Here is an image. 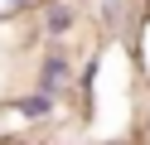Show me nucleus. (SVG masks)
<instances>
[{
  "mask_svg": "<svg viewBox=\"0 0 150 145\" xmlns=\"http://www.w3.org/2000/svg\"><path fill=\"white\" fill-rule=\"evenodd\" d=\"M78 68H82V53L73 44H34V53H29V87L73 102L78 97Z\"/></svg>",
  "mask_w": 150,
  "mask_h": 145,
  "instance_id": "nucleus-1",
  "label": "nucleus"
},
{
  "mask_svg": "<svg viewBox=\"0 0 150 145\" xmlns=\"http://www.w3.org/2000/svg\"><path fill=\"white\" fill-rule=\"evenodd\" d=\"M24 19H29L34 44H73V34L82 29V10L73 0H34Z\"/></svg>",
  "mask_w": 150,
  "mask_h": 145,
  "instance_id": "nucleus-2",
  "label": "nucleus"
},
{
  "mask_svg": "<svg viewBox=\"0 0 150 145\" xmlns=\"http://www.w3.org/2000/svg\"><path fill=\"white\" fill-rule=\"evenodd\" d=\"M126 44H131V53H136V68H140V77H145V87H150V10H140L136 34H131Z\"/></svg>",
  "mask_w": 150,
  "mask_h": 145,
  "instance_id": "nucleus-3",
  "label": "nucleus"
},
{
  "mask_svg": "<svg viewBox=\"0 0 150 145\" xmlns=\"http://www.w3.org/2000/svg\"><path fill=\"white\" fill-rule=\"evenodd\" d=\"M34 10V0H0V24H10V19H24Z\"/></svg>",
  "mask_w": 150,
  "mask_h": 145,
  "instance_id": "nucleus-4",
  "label": "nucleus"
},
{
  "mask_svg": "<svg viewBox=\"0 0 150 145\" xmlns=\"http://www.w3.org/2000/svg\"><path fill=\"white\" fill-rule=\"evenodd\" d=\"M87 145H145L140 135H121V140H87Z\"/></svg>",
  "mask_w": 150,
  "mask_h": 145,
  "instance_id": "nucleus-5",
  "label": "nucleus"
}]
</instances>
